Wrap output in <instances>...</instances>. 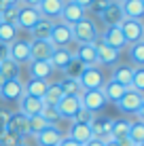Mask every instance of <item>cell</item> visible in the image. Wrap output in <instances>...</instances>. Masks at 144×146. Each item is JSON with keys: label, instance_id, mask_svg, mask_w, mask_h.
Returning <instances> with one entry per match:
<instances>
[{"label": "cell", "instance_id": "obj_1", "mask_svg": "<svg viewBox=\"0 0 144 146\" xmlns=\"http://www.w3.org/2000/svg\"><path fill=\"white\" fill-rule=\"evenodd\" d=\"M72 28V40L76 44H93L98 38H100V32H98V26L93 19H81L78 23H74Z\"/></svg>", "mask_w": 144, "mask_h": 146}, {"label": "cell", "instance_id": "obj_2", "mask_svg": "<svg viewBox=\"0 0 144 146\" xmlns=\"http://www.w3.org/2000/svg\"><path fill=\"white\" fill-rule=\"evenodd\" d=\"M78 85H81L83 91H89V89H102L104 83H106V78H104V72L100 66H87L83 68L81 76L76 78Z\"/></svg>", "mask_w": 144, "mask_h": 146}, {"label": "cell", "instance_id": "obj_3", "mask_svg": "<svg viewBox=\"0 0 144 146\" xmlns=\"http://www.w3.org/2000/svg\"><path fill=\"white\" fill-rule=\"evenodd\" d=\"M78 100H81V106L89 110V112H100V110L106 108V98H104L102 89H89V91H81V95H78Z\"/></svg>", "mask_w": 144, "mask_h": 146}, {"label": "cell", "instance_id": "obj_4", "mask_svg": "<svg viewBox=\"0 0 144 146\" xmlns=\"http://www.w3.org/2000/svg\"><path fill=\"white\" fill-rule=\"evenodd\" d=\"M117 106L125 114H138L144 108V98H142V93L133 91V89H127V93L117 102Z\"/></svg>", "mask_w": 144, "mask_h": 146}, {"label": "cell", "instance_id": "obj_5", "mask_svg": "<svg viewBox=\"0 0 144 146\" xmlns=\"http://www.w3.org/2000/svg\"><path fill=\"white\" fill-rule=\"evenodd\" d=\"M100 40H102L104 44H108L110 49L119 51V53H121L125 47H129V44H127V40L123 38L121 28H119V26H106V28H104V32L100 34Z\"/></svg>", "mask_w": 144, "mask_h": 146}, {"label": "cell", "instance_id": "obj_6", "mask_svg": "<svg viewBox=\"0 0 144 146\" xmlns=\"http://www.w3.org/2000/svg\"><path fill=\"white\" fill-rule=\"evenodd\" d=\"M119 28H121V34L127 40V44L140 42L142 36H144V23L140 19H123Z\"/></svg>", "mask_w": 144, "mask_h": 146}, {"label": "cell", "instance_id": "obj_7", "mask_svg": "<svg viewBox=\"0 0 144 146\" xmlns=\"http://www.w3.org/2000/svg\"><path fill=\"white\" fill-rule=\"evenodd\" d=\"M110 123L112 119L106 117V114H93L91 123H89V127H91V135L98 140H102V142H108L110 138Z\"/></svg>", "mask_w": 144, "mask_h": 146}, {"label": "cell", "instance_id": "obj_8", "mask_svg": "<svg viewBox=\"0 0 144 146\" xmlns=\"http://www.w3.org/2000/svg\"><path fill=\"white\" fill-rule=\"evenodd\" d=\"M9 59H13L19 66L30 64V40H26V38L13 40V42L9 44Z\"/></svg>", "mask_w": 144, "mask_h": 146}, {"label": "cell", "instance_id": "obj_9", "mask_svg": "<svg viewBox=\"0 0 144 146\" xmlns=\"http://www.w3.org/2000/svg\"><path fill=\"white\" fill-rule=\"evenodd\" d=\"M40 21V13L36 11L34 7H19L17 9V21H15V26H17V30H32L36 23Z\"/></svg>", "mask_w": 144, "mask_h": 146}, {"label": "cell", "instance_id": "obj_10", "mask_svg": "<svg viewBox=\"0 0 144 146\" xmlns=\"http://www.w3.org/2000/svg\"><path fill=\"white\" fill-rule=\"evenodd\" d=\"M87 17V11L72 2V0H64V7H62V13H59V21L66 23V26H74L78 23L81 19Z\"/></svg>", "mask_w": 144, "mask_h": 146}, {"label": "cell", "instance_id": "obj_11", "mask_svg": "<svg viewBox=\"0 0 144 146\" xmlns=\"http://www.w3.org/2000/svg\"><path fill=\"white\" fill-rule=\"evenodd\" d=\"M49 40H51V44H53L55 49L72 44V42H74V40H72V28H70V26H66V23H62V21L53 23V28H51V36H49Z\"/></svg>", "mask_w": 144, "mask_h": 146}, {"label": "cell", "instance_id": "obj_12", "mask_svg": "<svg viewBox=\"0 0 144 146\" xmlns=\"http://www.w3.org/2000/svg\"><path fill=\"white\" fill-rule=\"evenodd\" d=\"M93 47H96V55H98V66H117L119 64L121 53L115 51V49H110L108 44H104L100 38L93 42Z\"/></svg>", "mask_w": 144, "mask_h": 146}, {"label": "cell", "instance_id": "obj_13", "mask_svg": "<svg viewBox=\"0 0 144 146\" xmlns=\"http://www.w3.org/2000/svg\"><path fill=\"white\" fill-rule=\"evenodd\" d=\"M81 100H78V95H64L62 100L57 102V112L62 119H70L74 121V117L78 114V110H81Z\"/></svg>", "mask_w": 144, "mask_h": 146}, {"label": "cell", "instance_id": "obj_14", "mask_svg": "<svg viewBox=\"0 0 144 146\" xmlns=\"http://www.w3.org/2000/svg\"><path fill=\"white\" fill-rule=\"evenodd\" d=\"M21 95H23V83L19 78L4 80L0 85V100L2 102H19Z\"/></svg>", "mask_w": 144, "mask_h": 146}, {"label": "cell", "instance_id": "obj_15", "mask_svg": "<svg viewBox=\"0 0 144 146\" xmlns=\"http://www.w3.org/2000/svg\"><path fill=\"white\" fill-rule=\"evenodd\" d=\"M28 70H30V78H38V80H49L51 74L55 72L49 59H30Z\"/></svg>", "mask_w": 144, "mask_h": 146}, {"label": "cell", "instance_id": "obj_16", "mask_svg": "<svg viewBox=\"0 0 144 146\" xmlns=\"http://www.w3.org/2000/svg\"><path fill=\"white\" fill-rule=\"evenodd\" d=\"M17 104H19V110H17V112H21L23 117H28V119L40 114V110H42V100L32 98V95H26V93L19 98Z\"/></svg>", "mask_w": 144, "mask_h": 146}, {"label": "cell", "instance_id": "obj_17", "mask_svg": "<svg viewBox=\"0 0 144 146\" xmlns=\"http://www.w3.org/2000/svg\"><path fill=\"white\" fill-rule=\"evenodd\" d=\"M62 138H64V133L59 131L57 125H47V127L36 135V142H38V146H57L62 142Z\"/></svg>", "mask_w": 144, "mask_h": 146}, {"label": "cell", "instance_id": "obj_18", "mask_svg": "<svg viewBox=\"0 0 144 146\" xmlns=\"http://www.w3.org/2000/svg\"><path fill=\"white\" fill-rule=\"evenodd\" d=\"M62 7H64V0H40V4L36 7V11L40 13L42 19H59V13H62Z\"/></svg>", "mask_w": 144, "mask_h": 146}, {"label": "cell", "instance_id": "obj_19", "mask_svg": "<svg viewBox=\"0 0 144 146\" xmlns=\"http://www.w3.org/2000/svg\"><path fill=\"white\" fill-rule=\"evenodd\" d=\"M53 49L51 40H30V59H49Z\"/></svg>", "mask_w": 144, "mask_h": 146}, {"label": "cell", "instance_id": "obj_20", "mask_svg": "<svg viewBox=\"0 0 144 146\" xmlns=\"http://www.w3.org/2000/svg\"><path fill=\"white\" fill-rule=\"evenodd\" d=\"M72 59H74V53L70 51V49H68V47H59V49H53L49 62H51L53 70H62V72H64V68H66Z\"/></svg>", "mask_w": 144, "mask_h": 146}, {"label": "cell", "instance_id": "obj_21", "mask_svg": "<svg viewBox=\"0 0 144 146\" xmlns=\"http://www.w3.org/2000/svg\"><path fill=\"white\" fill-rule=\"evenodd\" d=\"M68 138L74 140L76 144H85L89 142V140L93 138L91 135V127H89V123H76V121H72V125H70V131H68Z\"/></svg>", "mask_w": 144, "mask_h": 146}, {"label": "cell", "instance_id": "obj_22", "mask_svg": "<svg viewBox=\"0 0 144 146\" xmlns=\"http://www.w3.org/2000/svg\"><path fill=\"white\" fill-rule=\"evenodd\" d=\"M100 19L104 21V26H121L123 17V11H121V2H110L106 7V11L100 15Z\"/></svg>", "mask_w": 144, "mask_h": 146}, {"label": "cell", "instance_id": "obj_23", "mask_svg": "<svg viewBox=\"0 0 144 146\" xmlns=\"http://www.w3.org/2000/svg\"><path fill=\"white\" fill-rule=\"evenodd\" d=\"M121 11L125 19H140L144 17V0H123Z\"/></svg>", "mask_w": 144, "mask_h": 146}, {"label": "cell", "instance_id": "obj_24", "mask_svg": "<svg viewBox=\"0 0 144 146\" xmlns=\"http://www.w3.org/2000/svg\"><path fill=\"white\" fill-rule=\"evenodd\" d=\"M74 57L83 64V66H98V55H96V47L93 44H76Z\"/></svg>", "mask_w": 144, "mask_h": 146}, {"label": "cell", "instance_id": "obj_25", "mask_svg": "<svg viewBox=\"0 0 144 146\" xmlns=\"http://www.w3.org/2000/svg\"><path fill=\"white\" fill-rule=\"evenodd\" d=\"M4 129L7 131H15L19 135H28V117H23L21 112H11Z\"/></svg>", "mask_w": 144, "mask_h": 146}, {"label": "cell", "instance_id": "obj_26", "mask_svg": "<svg viewBox=\"0 0 144 146\" xmlns=\"http://www.w3.org/2000/svg\"><path fill=\"white\" fill-rule=\"evenodd\" d=\"M102 93H104V98H106V102L117 104L119 100L127 93V87H123V85L115 83V80H106V83H104V87H102Z\"/></svg>", "mask_w": 144, "mask_h": 146}, {"label": "cell", "instance_id": "obj_27", "mask_svg": "<svg viewBox=\"0 0 144 146\" xmlns=\"http://www.w3.org/2000/svg\"><path fill=\"white\" fill-rule=\"evenodd\" d=\"M131 72H133V68L131 66H115V70H112V74H110V80H115V83L119 85H123V87H127L129 89V85H131Z\"/></svg>", "mask_w": 144, "mask_h": 146}, {"label": "cell", "instance_id": "obj_28", "mask_svg": "<svg viewBox=\"0 0 144 146\" xmlns=\"http://www.w3.org/2000/svg\"><path fill=\"white\" fill-rule=\"evenodd\" d=\"M47 85H49V80L30 78L28 83L23 85V93H26V95H32V98H38V100H42L44 91H47Z\"/></svg>", "mask_w": 144, "mask_h": 146}, {"label": "cell", "instance_id": "obj_29", "mask_svg": "<svg viewBox=\"0 0 144 146\" xmlns=\"http://www.w3.org/2000/svg\"><path fill=\"white\" fill-rule=\"evenodd\" d=\"M19 72H21V66L15 64L13 59H2L0 62V78L2 80H11V78H19Z\"/></svg>", "mask_w": 144, "mask_h": 146}, {"label": "cell", "instance_id": "obj_30", "mask_svg": "<svg viewBox=\"0 0 144 146\" xmlns=\"http://www.w3.org/2000/svg\"><path fill=\"white\" fill-rule=\"evenodd\" d=\"M51 28H53V21H49V19H42L36 23L32 30H30V34H32V40H49L51 36Z\"/></svg>", "mask_w": 144, "mask_h": 146}, {"label": "cell", "instance_id": "obj_31", "mask_svg": "<svg viewBox=\"0 0 144 146\" xmlns=\"http://www.w3.org/2000/svg\"><path fill=\"white\" fill-rule=\"evenodd\" d=\"M129 125H131L129 119H112V123H110V138H112V140L127 138Z\"/></svg>", "mask_w": 144, "mask_h": 146}, {"label": "cell", "instance_id": "obj_32", "mask_svg": "<svg viewBox=\"0 0 144 146\" xmlns=\"http://www.w3.org/2000/svg\"><path fill=\"white\" fill-rule=\"evenodd\" d=\"M62 98H64V93H62V89L57 87V83H49L47 91H44V95H42V104L44 106H57V102Z\"/></svg>", "mask_w": 144, "mask_h": 146}, {"label": "cell", "instance_id": "obj_33", "mask_svg": "<svg viewBox=\"0 0 144 146\" xmlns=\"http://www.w3.org/2000/svg\"><path fill=\"white\" fill-rule=\"evenodd\" d=\"M17 34H19V30L15 23H4V21H0V42L2 44H11L13 40H17Z\"/></svg>", "mask_w": 144, "mask_h": 146}, {"label": "cell", "instance_id": "obj_34", "mask_svg": "<svg viewBox=\"0 0 144 146\" xmlns=\"http://www.w3.org/2000/svg\"><path fill=\"white\" fill-rule=\"evenodd\" d=\"M57 87L62 89L64 95H81V91H83L76 78H66V76H64V78L57 83Z\"/></svg>", "mask_w": 144, "mask_h": 146}, {"label": "cell", "instance_id": "obj_35", "mask_svg": "<svg viewBox=\"0 0 144 146\" xmlns=\"http://www.w3.org/2000/svg\"><path fill=\"white\" fill-rule=\"evenodd\" d=\"M129 57L136 68H144V40L129 44Z\"/></svg>", "mask_w": 144, "mask_h": 146}, {"label": "cell", "instance_id": "obj_36", "mask_svg": "<svg viewBox=\"0 0 144 146\" xmlns=\"http://www.w3.org/2000/svg\"><path fill=\"white\" fill-rule=\"evenodd\" d=\"M127 138H129L133 144H144V123L142 121H131Z\"/></svg>", "mask_w": 144, "mask_h": 146}, {"label": "cell", "instance_id": "obj_37", "mask_svg": "<svg viewBox=\"0 0 144 146\" xmlns=\"http://www.w3.org/2000/svg\"><path fill=\"white\" fill-rule=\"evenodd\" d=\"M47 125H49V123L40 117V114H36V117H30V119H28V133L36 138V135L40 133L42 129L47 127Z\"/></svg>", "mask_w": 144, "mask_h": 146}, {"label": "cell", "instance_id": "obj_38", "mask_svg": "<svg viewBox=\"0 0 144 146\" xmlns=\"http://www.w3.org/2000/svg\"><path fill=\"white\" fill-rule=\"evenodd\" d=\"M21 138H23V135L15 133V131L2 129V131H0V146H19V144H23Z\"/></svg>", "mask_w": 144, "mask_h": 146}, {"label": "cell", "instance_id": "obj_39", "mask_svg": "<svg viewBox=\"0 0 144 146\" xmlns=\"http://www.w3.org/2000/svg\"><path fill=\"white\" fill-rule=\"evenodd\" d=\"M129 89H133V91H138V93L144 91V68H133Z\"/></svg>", "mask_w": 144, "mask_h": 146}, {"label": "cell", "instance_id": "obj_40", "mask_svg": "<svg viewBox=\"0 0 144 146\" xmlns=\"http://www.w3.org/2000/svg\"><path fill=\"white\" fill-rule=\"evenodd\" d=\"M83 68H85V66L74 57L72 62L64 68V76H66V78H78V76H81V72H83Z\"/></svg>", "mask_w": 144, "mask_h": 146}, {"label": "cell", "instance_id": "obj_41", "mask_svg": "<svg viewBox=\"0 0 144 146\" xmlns=\"http://www.w3.org/2000/svg\"><path fill=\"white\" fill-rule=\"evenodd\" d=\"M40 117L47 121L49 125H55L57 121L62 119L59 112H57V106H44V104H42V110H40Z\"/></svg>", "mask_w": 144, "mask_h": 146}, {"label": "cell", "instance_id": "obj_42", "mask_svg": "<svg viewBox=\"0 0 144 146\" xmlns=\"http://www.w3.org/2000/svg\"><path fill=\"white\" fill-rule=\"evenodd\" d=\"M108 4H110V0H93L91 4H89V9L87 11H91L93 15H96V17H100V15L106 11V7Z\"/></svg>", "mask_w": 144, "mask_h": 146}, {"label": "cell", "instance_id": "obj_43", "mask_svg": "<svg viewBox=\"0 0 144 146\" xmlns=\"http://www.w3.org/2000/svg\"><path fill=\"white\" fill-rule=\"evenodd\" d=\"M19 9V7H17ZM17 9H2L0 11V17H2L4 23H15L17 21Z\"/></svg>", "mask_w": 144, "mask_h": 146}, {"label": "cell", "instance_id": "obj_44", "mask_svg": "<svg viewBox=\"0 0 144 146\" xmlns=\"http://www.w3.org/2000/svg\"><path fill=\"white\" fill-rule=\"evenodd\" d=\"M91 119H93V112H89V110H85V108H81L78 114L74 117L76 123H91Z\"/></svg>", "mask_w": 144, "mask_h": 146}, {"label": "cell", "instance_id": "obj_45", "mask_svg": "<svg viewBox=\"0 0 144 146\" xmlns=\"http://www.w3.org/2000/svg\"><path fill=\"white\" fill-rule=\"evenodd\" d=\"M21 7V0H0V11L2 9H17Z\"/></svg>", "mask_w": 144, "mask_h": 146}, {"label": "cell", "instance_id": "obj_46", "mask_svg": "<svg viewBox=\"0 0 144 146\" xmlns=\"http://www.w3.org/2000/svg\"><path fill=\"white\" fill-rule=\"evenodd\" d=\"M57 146H81V144H76L74 140H70V138H68V135H64V138H62V142H59Z\"/></svg>", "mask_w": 144, "mask_h": 146}, {"label": "cell", "instance_id": "obj_47", "mask_svg": "<svg viewBox=\"0 0 144 146\" xmlns=\"http://www.w3.org/2000/svg\"><path fill=\"white\" fill-rule=\"evenodd\" d=\"M72 2L76 4V7H81V9H85V11H87V9H89V4H91L93 0H72Z\"/></svg>", "mask_w": 144, "mask_h": 146}, {"label": "cell", "instance_id": "obj_48", "mask_svg": "<svg viewBox=\"0 0 144 146\" xmlns=\"http://www.w3.org/2000/svg\"><path fill=\"white\" fill-rule=\"evenodd\" d=\"M7 57H9V47L0 42V62H2V59H7Z\"/></svg>", "mask_w": 144, "mask_h": 146}, {"label": "cell", "instance_id": "obj_49", "mask_svg": "<svg viewBox=\"0 0 144 146\" xmlns=\"http://www.w3.org/2000/svg\"><path fill=\"white\" fill-rule=\"evenodd\" d=\"M83 146H106V144H104L102 140H98V138H91V140H89V142H85Z\"/></svg>", "mask_w": 144, "mask_h": 146}, {"label": "cell", "instance_id": "obj_50", "mask_svg": "<svg viewBox=\"0 0 144 146\" xmlns=\"http://www.w3.org/2000/svg\"><path fill=\"white\" fill-rule=\"evenodd\" d=\"M21 4H23V7H34V9H36L38 4H40V0H21Z\"/></svg>", "mask_w": 144, "mask_h": 146}, {"label": "cell", "instance_id": "obj_51", "mask_svg": "<svg viewBox=\"0 0 144 146\" xmlns=\"http://www.w3.org/2000/svg\"><path fill=\"white\" fill-rule=\"evenodd\" d=\"M117 144H119V146H136L129 138H121V140H117Z\"/></svg>", "mask_w": 144, "mask_h": 146}, {"label": "cell", "instance_id": "obj_52", "mask_svg": "<svg viewBox=\"0 0 144 146\" xmlns=\"http://www.w3.org/2000/svg\"><path fill=\"white\" fill-rule=\"evenodd\" d=\"M104 144H106V146H119L117 140H108V142H104Z\"/></svg>", "mask_w": 144, "mask_h": 146}, {"label": "cell", "instance_id": "obj_53", "mask_svg": "<svg viewBox=\"0 0 144 146\" xmlns=\"http://www.w3.org/2000/svg\"><path fill=\"white\" fill-rule=\"evenodd\" d=\"M136 146H144V144H136Z\"/></svg>", "mask_w": 144, "mask_h": 146}, {"label": "cell", "instance_id": "obj_54", "mask_svg": "<svg viewBox=\"0 0 144 146\" xmlns=\"http://www.w3.org/2000/svg\"><path fill=\"white\" fill-rule=\"evenodd\" d=\"M117 2H123V0H117Z\"/></svg>", "mask_w": 144, "mask_h": 146}, {"label": "cell", "instance_id": "obj_55", "mask_svg": "<svg viewBox=\"0 0 144 146\" xmlns=\"http://www.w3.org/2000/svg\"><path fill=\"white\" fill-rule=\"evenodd\" d=\"M19 146H26V144H19Z\"/></svg>", "mask_w": 144, "mask_h": 146}, {"label": "cell", "instance_id": "obj_56", "mask_svg": "<svg viewBox=\"0 0 144 146\" xmlns=\"http://www.w3.org/2000/svg\"><path fill=\"white\" fill-rule=\"evenodd\" d=\"M0 21H2V17H0Z\"/></svg>", "mask_w": 144, "mask_h": 146}]
</instances>
